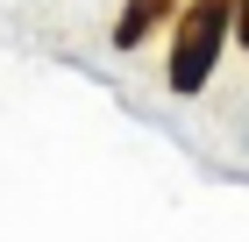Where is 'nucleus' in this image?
I'll return each instance as SVG.
<instances>
[{
	"instance_id": "nucleus-1",
	"label": "nucleus",
	"mask_w": 249,
	"mask_h": 242,
	"mask_svg": "<svg viewBox=\"0 0 249 242\" xmlns=\"http://www.w3.org/2000/svg\"><path fill=\"white\" fill-rule=\"evenodd\" d=\"M221 29H228V0H199L178 29V50H171V86L178 93H199L213 72V50H221Z\"/></svg>"
},
{
	"instance_id": "nucleus-2",
	"label": "nucleus",
	"mask_w": 249,
	"mask_h": 242,
	"mask_svg": "<svg viewBox=\"0 0 249 242\" xmlns=\"http://www.w3.org/2000/svg\"><path fill=\"white\" fill-rule=\"evenodd\" d=\"M157 15H164V0H135L128 15H121V29H114V43H121V50H128V43H135V36H142V29H150V21H157Z\"/></svg>"
}]
</instances>
